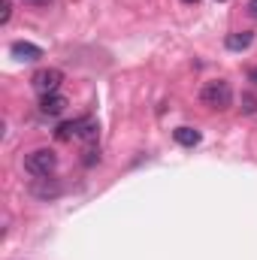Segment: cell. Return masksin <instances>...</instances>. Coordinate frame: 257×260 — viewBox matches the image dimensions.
<instances>
[{
  "mask_svg": "<svg viewBox=\"0 0 257 260\" xmlns=\"http://www.w3.org/2000/svg\"><path fill=\"white\" fill-rule=\"evenodd\" d=\"M61 82H64V73L61 70H55V67H43V70H37L34 76H30V85H34V91L43 97V94H55L58 88H61Z\"/></svg>",
  "mask_w": 257,
  "mask_h": 260,
  "instance_id": "obj_3",
  "label": "cell"
},
{
  "mask_svg": "<svg viewBox=\"0 0 257 260\" xmlns=\"http://www.w3.org/2000/svg\"><path fill=\"white\" fill-rule=\"evenodd\" d=\"M55 167H58V154H55L52 148H37V151L24 154V170H27L30 176H37V179L52 176Z\"/></svg>",
  "mask_w": 257,
  "mask_h": 260,
  "instance_id": "obj_2",
  "label": "cell"
},
{
  "mask_svg": "<svg viewBox=\"0 0 257 260\" xmlns=\"http://www.w3.org/2000/svg\"><path fill=\"white\" fill-rule=\"evenodd\" d=\"M173 139H176L179 145H185V148H194V145L200 142V130H194V127H179V130H173Z\"/></svg>",
  "mask_w": 257,
  "mask_h": 260,
  "instance_id": "obj_9",
  "label": "cell"
},
{
  "mask_svg": "<svg viewBox=\"0 0 257 260\" xmlns=\"http://www.w3.org/2000/svg\"><path fill=\"white\" fill-rule=\"evenodd\" d=\"M82 160L91 167V164H97V160H100V151H97V148H85V157H82Z\"/></svg>",
  "mask_w": 257,
  "mask_h": 260,
  "instance_id": "obj_13",
  "label": "cell"
},
{
  "mask_svg": "<svg viewBox=\"0 0 257 260\" xmlns=\"http://www.w3.org/2000/svg\"><path fill=\"white\" fill-rule=\"evenodd\" d=\"M97 136H100V124H97L94 118H82V124H79V139L88 142V145H94Z\"/></svg>",
  "mask_w": 257,
  "mask_h": 260,
  "instance_id": "obj_8",
  "label": "cell"
},
{
  "mask_svg": "<svg viewBox=\"0 0 257 260\" xmlns=\"http://www.w3.org/2000/svg\"><path fill=\"white\" fill-rule=\"evenodd\" d=\"M248 79H251V82H254V85H257V67H254V70H251V73H248Z\"/></svg>",
  "mask_w": 257,
  "mask_h": 260,
  "instance_id": "obj_15",
  "label": "cell"
},
{
  "mask_svg": "<svg viewBox=\"0 0 257 260\" xmlns=\"http://www.w3.org/2000/svg\"><path fill=\"white\" fill-rule=\"evenodd\" d=\"M248 15L257 18V0H248Z\"/></svg>",
  "mask_w": 257,
  "mask_h": 260,
  "instance_id": "obj_14",
  "label": "cell"
},
{
  "mask_svg": "<svg viewBox=\"0 0 257 260\" xmlns=\"http://www.w3.org/2000/svg\"><path fill=\"white\" fill-rule=\"evenodd\" d=\"M67 106V97L61 91H55V94H43L40 97V112L43 115H61Z\"/></svg>",
  "mask_w": 257,
  "mask_h": 260,
  "instance_id": "obj_6",
  "label": "cell"
},
{
  "mask_svg": "<svg viewBox=\"0 0 257 260\" xmlns=\"http://www.w3.org/2000/svg\"><path fill=\"white\" fill-rule=\"evenodd\" d=\"M200 100H203V106H209V109H227L230 100H233V91H230V85H227L224 79H215V82H206V85H203Z\"/></svg>",
  "mask_w": 257,
  "mask_h": 260,
  "instance_id": "obj_1",
  "label": "cell"
},
{
  "mask_svg": "<svg viewBox=\"0 0 257 260\" xmlns=\"http://www.w3.org/2000/svg\"><path fill=\"white\" fill-rule=\"evenodd\" d=\"M12 15V0H0V24H6Z\"/></svg>",
  "mask_w": 257,
  "mask_h": 260,
  "instance_id": "obj_12",
  "label": "cell"
},
{
  "mask_svg": "<svg viewBox=\"0 0 257 260\" xmlns=\"http://www.w3.org/2000/svg\"><path fill=\"white\" fill-rule=\"evenodd\" d=\"M79 124H82V118H76V121H64L61 127L55 130V136H58L61 142H70L73 136H79Z\"/></svg>",
  "mask_w": 257,
  "mask_h": 260,
  "instance_id": "obj_10",
  "label": "cell"
},
{
  "mask_svg": "<svg viewBox=\"0 0 257 260\" xmlns=\"http://www.w3.org/2000/svg\"><path fill=\"white\" fill-rule=\"evenodd\" d=\"M30 194L37 197V200H55V197H61V185H58V179L43 176V179L30 182Z\"/></svg>",
  "mask_w": 257,
  "mask_h": 260,
  "instance_id": "obj_4",
  "label": "cell"
},
{
  "mask_svg": "<svg viewBox=\"0 0 257 260\" xmlns=\"http://www.w3.org/2000/svg\"><path fill=\"white\" fill-rule=\"evenodd\" d=\"M242 112H257V97L254 94H242Z\"/></svg>",
  "mask_w": 257,
  "mask_h": 260,
  "instance_id": "obj_11",
  "label": "cell"
},
{
  "mask_svg": "<svg viewBox=\"0 0 257 260\" xmlns=\"http://www.w3.org/2000/svg\"><path fill=\"white\" fill-rule=\"evenodd\" d=\"M27 3H46V0H27Z\"/></svg>",
  "mask_w": 257,
  "mask_h": 260,
  "instance_id": "obj_16",
  "label": "cell"
},
{
  "mask_svg": "<svg viewBox=\"0 0 257 260\" xmlns=\"http://www.w3.org/2000/svg\"><path fill=\"white\" fill-rule=\"evenodd\" d=\"M185 3H197V0H185Z\"/></svg>",
  "mask_w": 257,
  "mask_h": 260,
  "instance_id": "obj_17",
  "label": "cell"
},
{
  "mask_svg": "<svg viewBox=\"0 0 257 260\" xmlns=\"http://www.w3.org/2000/svg\"><path fill=\"white\" fill-rule=\"evenodd\" d=\"M9 52H12V58H15V61H24V64H30V61H40V58H43V49H40V46H34V43H21V40H18V43H12V49H9Z\"/></svg>",
  "mask_w": 257,
  "mask_h": 260,
  "instance_id": "obj_5",
  "label": "cell"
},
{
  "mask_svg": "<svg viewBox=\"0 0 257 260\" xmlns=\"http://www.w3.org/2000/svg\"><path fill=\"white\" fill-rule=\"evenodd\" d=\"M251 43H254V34L251 30H236V34H227V40H224V46L230 52H245Z\"/></svg>",
  "mask_w": 257,
  "mask_h": 260,
  "instance_id": "obj_7",
  "label": "cell"
}]
</instances>
